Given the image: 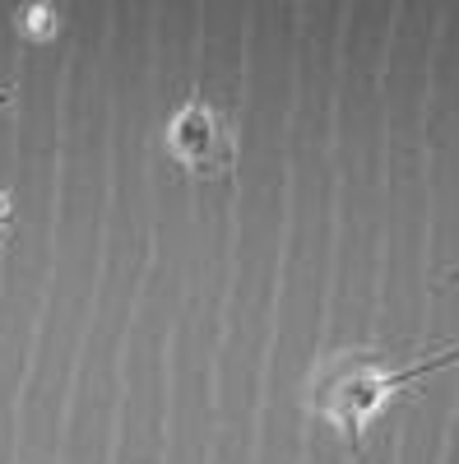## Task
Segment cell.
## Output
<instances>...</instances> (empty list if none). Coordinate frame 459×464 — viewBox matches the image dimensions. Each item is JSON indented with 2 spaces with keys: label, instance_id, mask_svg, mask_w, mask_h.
Instances as JSON below:
<instances>
[{
  "label": "cell",
  "instance_id": "277c9868",
  "mask_svg": "<svg viewBox=\"0 0 459 464\" xmlns=\"http://www.w3.org/2000/svg\"><path fill=\"white\" fill-rule=\"evenodd\" d=\"M10 102V89H0V107H5Z\"/></svg>",
  "mask_w": 459,
  "mask_h": 464
},
{
  "label": "cell",
  "instance_id": "7a4b0ae2",
  "mask_svg": "<svg viewBox=\"0 0 459 464\" xmlns=\"http://www.w3.org/2000/svg\"><path fill=\"white\" fill-rule=\"evenodd\" d=\"M167 149H172L177 163H186L190 172H200V177H218V172L233 168V135H227L223 116L209 102H186L172 116Z\"/></svg>",
  "mask_w": 459,
  "mask_h": 464
},
{
  "label": "cell",
  "instance_id": "6da1fadb",
  "mask_svg": "<svg viewBox=\"0 0 459 464\" xmlns=\"http://www.w3.org/2000/svg\"><path fill=\"white\" fill-rule=\"evenodd\" d=\"M454 353H436L427 362H417L408 372H386L376 358L367 353H349V358H339L330 367V376L316 385V409L334 422V428L349 437V446L358 450L362 446V428H367V418L380 409V400H386L390 391H399V385H413L417 376H432L441 367H450Z\"/></svg>",
  "mask_w": 459,
  "mask_h": 464
},
{
  "label": "cell",
  "instance_id": "3957f363",
  "mask_svg": "<svg viewBox=\"0 0 459 464\" xmlns=\"http://www.w3.org/2000/svg\"><path fill=\"white\" fill-rule=\"evenodd\" d=\"M24 19H28V24H24L28 33H43V37L52 33V10H47V5H37V10H28Z\"/></svg>",
  "mask_w": 459,
  "mask_h": 464
},
{
  "label": "cell",
  "instance_id": "5b68a950",
  "mask_svg": "<svg viewBox=\"0 0 459 464\" xmlns=\"http://www.w3.org/2000/svg\"><path fill=\"white\" fill-rule=\"evenodd\" d=\"M5 223H10V214H5V209H0V227H5Z\"/></svg>",
  "mask_w": 459,
  "mask_h": 464
}]
</instances>
